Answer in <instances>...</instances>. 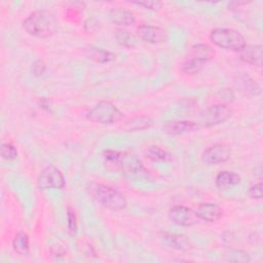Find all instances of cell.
I'll list each match as a JSON object with an SVG mask.
<instances>
[{"label":"cell","mask_w":263,"mask_h":263,"mask_svg":"<svg viewBox=\"0 0 263 263\" xmlns=\"http://www.w3.org/2000/svg\"><path fill=\"white\" fill-rule=\"evenodd\" d=\"M93 196L99 203L111 211H122L127 205V201L124 195L115 188L108 185H97L93 190Z\"/></svg>","instance_id":"cell-5"},{"label":"cell","mask_w":263,"mask_h":263,"mask_svg":"<svg viewBox=\"0 0 263 263\" xmlns=\"http://www.w3.org/2000/svg\"><path fill=\"white\" fill-rule=\"evenodd\" d=\"M66 181L63 173L54 165L44 167L37 179V186L42 189H63Z\"/></svg>","instance_id":"cell-7"},{"label":"cell","mask_w":263,"mask_h":263,"mask_svg":"<svg viewBox=\"0 0 263 263\" xmlns=\"http://www.w3.org/2000/svg\"><path fill=\"white\" fill-rule=\"evenodd\" d=\"M1 156L6 160H13L17 157L16 148L10 143H2L0 148Z\"/></svg>","instance_id":"cell-26"},{"label":"cell","mask_w":263,"mask_h":263,"mask_svg":"<svg viewBox=\"0 0 263 263\" xmlns=\"http://www.w3.org/2000/svg\"><path fill=\"white\" fill-rule=\"evenodd\" d=\"M46 70V65L45 63L42 61V60H36L33 64H32V67H31V72L34 76L36 77H39L41 75L44 74Z\"/></svg>","instance_id":"cell-31"},{"label":"cell","mask_w":263,"mask_h":263,"mask_svg":"<svg viewBox=\"0 0 263 263\" xmlns=\"http://www.w3.org/2000/svg\"><path fill=\"white\" fill-rule=\"evenodd\" d=\"M147 157L155 162H165L172 160V154L158 146H149L146 150Z\"/></svg>","instance_id":"cell-22"},{"label":"cell","mask_w":263,"mask_h":263,"mask_svg":"<svg viewBox=\"0 0 263 263\" xmlns=\"http://www.w3.org/2000/svg\"><path fill=\"white\" fill-rule=\"evenodd\" d=\"M110 21L118 26H132L136 23V16L133 11L123 7H114L109 12Z\"/></svg>","instance_id":"cell-15"},{"label":"cell","mask_w":263,"mask_h":263,"mask_svg":"<svg viewBox=\"0 0 263 263\" xmlns=\"http://www.w3.org/2000/svg\"><path fill=\"white\" fill-rule=\"evenodd\" d=\"M199 126L195 121L191 120H168L162 125L164 134L170 136L183 135L198 129Z\"/></svg>","instance_id":"cell-11"},{"label":"cell","mask_w":263,"mask_h":263,"mask_svg":"<svg viewBox=\"0 0 263 263\" xmlns=\"http://www.w3.org/2000/svg\"><path fill=\"white\" fill-rule=\"evenodd\" d=\"M262 50L263 47L261 44H249L245 45L239 50V58L242 62L256 66L261 67L262 65Z\"/></svg>","instance_id":"cell-13"},{"label":"cell","mask_w":263,"mask_h":263,"mask_svg":"<svg viewBox=\"0 0 263 263\" xmlns=\"http://www.w3.org/2000/svg\"><path fill=\"white\" fill-rule=\"evenodd\" d=\"M119 157H120V152L116 150H105L103 152V158L106 164H110L117 167Z\"/></svg>","instance_id":"cell-28"},{"label":"cell","mask_w":263,"mask_h":263,"mask_svg":"<svg viewBox=\"0 0 263 263\" xmlns=\"http://www.w3.org/2000/svg\"><path fill=\"white\" fill-rule=\"evenodd\" d=\"M227 260L238 263H247L251 261V257L249 253L243 250H231L227 255Z\"/></svg>","instance_id":"cell-25"},{"label":"cell","mask_w":263,"mask_h":263,"mask_svg":"<svg viewBox=\"0 0 263 263\" xmlns=\"http://www.w3.org/2000/svg\"><path fill=\"white\" fill-rule=\"evenodd\" d=\"M215 57V50L209 44L197 43L191 46L189 50V58L198 59L208 63Z\"/></svg>","instance_id":"cell-18"},{"label":"cell","mask_w":263,"mask_h":263,"mask_svg":"<svg viewBox=\"0 0 263 263\" xmlns=\"http://www.w3.org/2000/svg\"><path fill=\"white\" fill-rule=\"evenodd\" d=\"M209 37L216 46L227 50L239 51L247 44L243 35L230 28H215Z\"/></svg>","instance_id":"cell-3"},{"label":"cell","mask_w":263,"mask_h":263,"mask_svg":"<svg viewBox=\"0 0 263 263\" xmlns=\"http://www.w3.org/2000/svg\"><path fill=\"white\" fill-rule=\"evenodd\" d=\"M87 55L92 61L101 64L109 63L116 59L115 53L102 48H97V47H90L89 49H87Z\"/></svg>","instance_id":"cell-21"},{"label":"cell","mask_w":263,"mask_h":263,"mask_svg":"<svg viewBox=\"0 0 263 263\" xmlns=\"http://www.w3.org/2000/svg\"><path fill=\"white\" fill-rule=\"evenodd\" d=\"M198 218L205 222H217L223 216L222 209L212 202H202L199 203L195 210Z\"/></svg>","instance_id":"cell-12"},{"label":"cell","mask_w":263,"mask_h":263,"mask_svg":"<svg viewBox=\"0 0 263 263\" xmlns=\"http://www.w3.org/2000/svg\"><path fill=\"white\" fill-rule=\"evenodd\" d=\"M234 84L239 92H241L243 96L257 97L261 93V87L257 81L246 74L237 76L234 80Z\"/></svg>","instance_id":"cell-14"},{"label":"cell","mask_w":263,"mask_h":263,"mask_svg":"<svg viewBox=\"0 0 263 263\" xmlns=\"http://www.w3.org/2000/svg\"><path fill=\"white\" fill-rule=\"evenodd\" d=\"M115 39L116 41L121 45L126 48L134 47L136 45L137 39L134 34H132L129 31L126 30H118L115 34Z\"/></svg>","instance_id":"cell-24"},{"label":"cell","mask_w":263,"mask_h":263,"mask_svg":"<svg viewBox=\"0 0 263 263\" xmlns=\"http://www.w3.org/2000/svg\"><path fill=\"white\" fill-rule=\"evenodd\" d=\"M162 241L170 248L178 251H187L191 248V243L183 234H177V233H168L164 232L161 236Z\"/></svg>","instance_id":"cell-17"},{"label":"cell","mask_w":263,"mask_h":263,"mask_svg":"<svg viewBox=\"0 0 263 263\" xmlns=\"http://www.w3.org/2000/svg\"><path fill=\"white\" fill-rule=\"evenodd\" d=\"M132 4L141 6L145 9L152 10V11H157L162 7V2L158 0H146V1H133Z\"/></svg>","instance_id":"cell-29"},{"label":"cell","mask_w":263,"mask_h":263,"mask_svg":"<svg viewBox=\"0 0 263 263\" xmlns=\"http://www.w3.org/2000/svg\"><path fill=\"white\" fill-rule=\"evenodd\" d=\"M12 248L13 251L20 255V256H28L30 254V239H29V235L24 232L21 231L18 232L13 240H12Z\"/></svg>","instance_id":"cell-20"},{"label":"cell","mask_w":263,"mask_h":263,"mask_svg":"<svg viewBox=\"0 0 263 263\" xmlns=\"http://www.w3.org/2000/svg\"><path fill=\"white\" fill-rule=\"evenodd\" d=\"M23 27L32 36L48 38L57 32L58 21L51 11L40 9L30 13L24 20Z\"/></svg>","instance_id":"cell-1"},{"label":"cell","mask_w":263,"mask_h":263,"mask_svg":"<svg viewBox=\"0 0 263 263\" xmlns=\"http://www.w3.org/2000/svg\"><path fill=\"white\" fill-rule=\"evenodd\" d=\"M231 157V147L228 144L219 143L205 149L201 154V161L206 165H215L226 162Z\"/></svg>","instance_id":"cell-8"},{"label":"cell","mask_w":263,"mask_h":263,"mask_svg":"<svg viewBox=\"0 0 263 263\" xmlns=\"http://www.w3.org/2000/svg\"><path fill=\"white\" fill-rule=\"evenodd\" d=\"M153 125V120L149 116L141 115L136 116L133 118L127 119L120 125V129L126 133L130 132H138V130H144L147 128H150Z\"/></svg>","instance_id":"cell-16"},{"label":"cell","mask_w":263,"mask_h":263,"mask_svg":"<svg viewBox=\"0 0 263 263\" xmlns=\"http://www.w3.org/2000/svg\"><path fill=\"white\" fill-rule=\"evenodd\" d=\"M233 114L230 107L225 104H215L203 109L195 121L200 127H211L227 121Z\"/></svg>","instance_id":"cell-6"},{"label":"cell","mask_w":263,"mask_h":263,"mask_svg":"<svg viewBox=\"0 0 263 263\" xmlns=\"http://www.w3.org/2000/svg\"><path fill=\"white\" fill-rule=\"evenodd\" d=\"M117 168L129 180L135 182H151L153 177L142 161L130 152H120Z\"/></svg>","instance_id":"cell-2"},{"label":"cell","mask_w":263,"mask_h":263,"mask_svg":"<svg viewBox=\"0 0 263 263\" xmlns=\"http://www.w3.org/2000/svg\"><path fill=\"white\" fill-rule=\"evenodd\" d=\"M205 64L206 63L204 61L194 58H188L181 64V70L186 74L193 75L200 72Z\"/></svg>","instance_id":"cell-23"},{"label":"cell","mask_w":263,"mask_h":263,"mask_svg":"<svg viewBox=\"0 0 263 263\" xmlns=\"http://www.w3.org/2000/svg\"><path fill=\"white\" fill-rule=\"evenodd\" d=\"M86 117L91 122L113 124L122 120L123 113L111 102L101 101L87 112Z\"/></svg>","instance_id":"cell-4"},{"label":"cell","mask_w":263,"mask_h":263,"mask_svg":"<svg viewBox=\"0 0 263 263\" xmlns=\"http://www.w3.org/2000/svg\"><path fill=\"white\" fill-rule=\"evenodd\" d=\"M67 227L68 232L71 236L76 235L77 233V222H76V215L73 209L68 208L67 210Z\"/></svg>","instance_id":"cell-27"},{"label":"cell","mask_w":263,"mask_h":263,"mask_svg":"<svg viewBox=\"0 0 263 263\" xmlns=\"http://www.w3.org/2000/svg\"><path fill=\"white\" fill-rule=\"evenodd\" d=\"M262 189H263V184H262V182H259V183L251 186L249 188L247 194L252 199H261L262 198Z\"/></svg>","instance_id":"cell-30"},{"label":"cell","mask_w":263,"mask_h":263,"mask_svg":"<svg viewBox=\"0 0 263 263\" xmlns=\"http://www.w3.org/2000/svg\"><path fill=\"white\" fill-rule=\"evenodd\" d=\"M216 186L219 189H226L240 183V176L234 172L222 171L216 176Z\"/></svg>","instance_id":"cell-19"},{"label":"cell","mask_w":263,"mask_h":263,"mask_svg":"<svg viewBox=\"0 0 263 263\" xmlns=\"http://www.w3.org/2000/svg\"><path fill=\"white\" fill-rule=\"evenodd\" d=\"M168 218L174 224L182 227L194 226L200 221L196 212L185 205H175L171 208Z\"/></svg>","instance_id":"cell-9"},{"label":"cell","mask_w":263,"mask_h":263,"mask_svg":"<svg viewBox=\"0 0 263 263\" xmlns=\"http://www.w3.org/2000/svg\"><path fill=\"white\" fill-rule=\"evenodd\" d=\"M137 36L148 43H161L167 39V32L161 27L152 25H141L137 28Z\"/></svg>","instance_id":"cell-10"}]
</instances>
